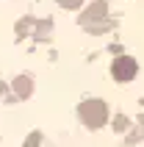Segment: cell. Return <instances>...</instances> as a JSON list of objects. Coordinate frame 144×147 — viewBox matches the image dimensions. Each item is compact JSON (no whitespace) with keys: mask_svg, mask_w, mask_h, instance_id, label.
Segmentation results:
<instances>
[{"mask_svg":"<svg viewBox=\"0 0 144 147\" xmlns=\"http://www.w3.org/2000/svg\"><path fill=\"white\" fill-rule=\"evenodd\" d=\"M78 119L83 128H89V131H97V128H103L105 122H108V103L100 97H89L83 100L78 106Z\"/></svg>","mask_w":144,"mask_h":147,"instance_id":"1","label":"cell"},{"mask_svg":"<svg viewBox=\"0 0 144 147\" xmlns=\"http://www.w3.org/2000/svg\"><path fill=\"white\" fill-rule=\"evenodd\" d=\"M139 75V61L133 56H119L111 61V78L116 83H128Z\"/></svg>","mask_w":144,"mask_h":147,"instance_id":"3","label":"cell"},{"mask_svg":"<svg viewBox=\"0 0 144 147\" xmlns=\"http://www.w3.org/2000/svg\"><path fill=\"white\" fill-rule=\"evenodd\" d=\"M58 6H61V8H80L83 0H58Z\"/></svg>","mask_w":144,"mask_h":147,"instance_id":"5","label":"cell"},{"mask_svg":"<svg viewBox=\"0 0 144 147\" xmlns=\"http://www.w3.org/2000/svg\"><path fill=\"white\" fill-rule=\"evenodd\" d=\"M80 25L92 33H103L108 28V6H105V0H97L92 6L80 14Z\"/></svg>","mask_w":144,"mask_h":147,"instance_id":"2","label":"cell"},{"mask_svg":"<svg viewBox=\"0 0 144 147\" xmlns=\"http://www.w3.org/2000/svg\"><path fill=\"white\" fill-rule=\"evenodd\" d=\"M36 144H39V133H31V139H28L25 147H36Z\"/></svg>","mask_w":144,"mask_h":147,"instance_id":"6","label":"cell"},{"mask_svg":"<svg viewBox=\"0 0 144 147\" xmlns=\"http://www.w3.org/2000/svg\"><path fill=\"white\" fill-rule=\"evenodd\" d=\"M11 89H14V94H17V97L28 100V97L33 94V81H31V75H17V78H14V83H11Z\"/></svg>","mask_w":144,"mask_h":147,"instance_id":"4","label":"cell"}]
</instances>
